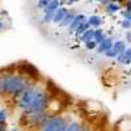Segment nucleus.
Wrapping results in <instances>:
<instances>
[{"mask_svg": "<svg viewBox=\"0 0 131 131\" xmlns=\"http://www.w3.org/2000/svg\"><path fill=\"white\" fill-rule=\"evenodd\" d=\"M105 57H107V58H117L118 57V52L114 49H110V50H107L105 52Z\"/></svg>", "mask_w": 131, "mask_h": 131, "instance_id": "5701e85b", "label": "nucleus"}, {"mask_svg": "<svg viewBox=\"0 0 131 131\" xmlns=\"http://www.w3.org/2000/svg\"><path fill=\"white\" fill-rule=\"evenodd\" d=\"M67 119L62 115L47 117V119L41 125V131H66L67 128Z\"/></svg>", "mask_w": 131, "mask_h": 131, "instance_id": "7ed1b4c3", "label": "nucleus"}, {"mask_svg": "<svg viewBox=\"0 0 131 131\" xmlns=\"http://www.w3.org/2000/svg\"><path fill=\"white\" fill-rule=\"evenodd\" d=\"M125 55H126V58H127V59L130 60V63H131V46L126 49V51H125Z\"/></svg>", "mask_w": 131, "mask_h": 131, "instance_id": "bb28decb", "label": "nucleus"}, {"mask_svg": "<svg viewBox=\"0 0 131 131\" xmlns=\"http://www.w3.org/2000/svg\"><path fill=\"white\" fill-rule=\"evenodd\" d=\"M66 2H67V0H66Z\"/></svg>", "mask_w": 131, "mask_h": 131, "instance_id": "4c0bfd02", "label": "nucleus"}, {"mask_svg": "<svg viewBox=\"0 0 131 131\" xmlns=\"http://www.w3.org/2000/svg\"><path fill=\"white\" fill-rule=\"evenodd\" d=\"M109 3H110V2H109V0H102V2H101V4H102V5H105V7H106V5H107Z\"/></svg>", "mask_w": 131, "mask_h": 131, "instance_id": "c756f323", "label": "nucleus"}, {"mask_svg": "<svg viewBox=\"0 0 131 131\" xmlns=\"http://www.w3.org/2000/svg\"><path fill=\"white\" fill-rule=\"evenodd\" d=\"M76 2H79V0H67L66 3H67V4H72V3H76Z\"/></svg>", "mask_w": 131, "mask_h": 131, "instance_id": "2f4dec72", "label": "nucleus"}, {"mask_svg": "<svg viewBox=\"0 0 131 131\" xmlns=\"http://www.w3.org/2000/svg\"><path fill=\"white\" fill-rule=\"evenodd\" d=\"M113 39L112 38H106L102 43H100V45L97 46V52L98 54H105L107 50H110V49H113Z\"/></svg>", "mask_w": 131, "mask_h": 131, "instance_id": "6e6552de", "label": "nucleus"}, {"mask_svg": "<svg viewBox=\"0 0 131 131\" xmlns=\"http://www.w3.org/2000/svg\"><path fill=\"white\" fill-rule=\"evenodd\" d=\"M114 131H131V117H123L115 123Z\"/></svg>", "mask_w": 131, "mask_h": 131, "instance_id": "0eeeda50", "label": "nucleus"}, {"mask_svg": "<svg viewBox=\"0 0 131 131\" xmlns=\"http://www.w3.org/2000/svg\"><path fill=\"white\" fill-rule=\"evenodd\" d=\"M88 29H91V25H89L88 23H81V24L79 25V28L75 30V36H76V37H81Z\"/></svg>", "mask_w": 131, "mask_h": 131, "instance_id": "2eb2a0df", "label": "nucleus"}, {"mask_svg": "<svg viewBox=\"0 0 131 131\" xmlns=\"http://www.w3.org/2000/svg\"><path fill=\"white\" fill-rule=\"evenodd\" d=\"M60 8V2L59 0H52V2L43 9V12L45 13H49V12H55V10H58Z\"/></svg>", "mask_w": 131, "mask_h": 131, "instance_id": "f8f14e48", "label": "nucleus"}, {"mask_svg": "<svg viewBox=\"0 0 131 131\" xmlns=\"http://www.w3.org/2000/svg\"><path fill=\"white\" fill-rule=\"evenodd\" d=\"M94 38V29H88L84 34L80 37V39L84 42V43H86V42H89V41H92Z\"/></svg>", "mask_w": 131, "mask_h": 131, "instance_id": "a211bd4d", "label": "nucleus"}, {"mask_svg": "<svg viewBox=\"0 0 131 131\" xmlns=\"http://www.w3.org/2000/svg\"><path fill=\"white\" fill-rule=\"evenodd\" d=\"M88 24L91 26H100L102 24V18L97 15H93V16H89L88 17Z\"/></svg>", "mask_w": 131, "mask_h": 131, "instance_id": "dca6fc26", "label": "nucleus"}, {"mask_svg": "<svg viewBox=\"0 0 131 131\" xmlns=\"http://www.w3.org/2000/svg\"><path fill=\"white\" fill-rule=\"evenodd\" d=\"M39 89H41L39 86H37V85H31V86H28V88L20 94V98H18V106L23 109L24 112H26L28 109H29V106H30V104H31V101H33V98H34V96L38 93Z\"/></svg>", "mask_w": 131, "mask_h": 131, "instance_id": "20e7f679", "label": "nucleus"}, {"mask_svg": "<svg viewBox=\"0 0 131 131\" xmlns=\"http://www.w3.org/2000/svg\"><path fill=\"white\" fill-rule=\"evenodd\" d=\"M81 131H92V130H91V128H89L88 126H84V127L81 128Z\"/></svg>", "mask_w": 131, "mask_h": 131, "instance_id": "7c9ffc66", "label": "nucleus"}, {"mask_svg": "<svg viewBox=\"0 0 131 131\" xmlns=\"http://www.w3.org/2000/svg\"><path fill=\"white\" fill-rule=\"evenodd\" d=\"M110 3H115V2H119V0H109Z\"/></svg>", "mask_w": 131, "mask_h": 131, "instance_id": "72a5a7b5", "label": "nucleus"}, {"mask_svg": "<svg viewBox=\"0 0 131 131\" xmlns=\"http://www.w3.org/2000/svg\"><path fill=\"white\" fill-rule=\"evenodd\" d=\"M81 24V21H80V17H79V15H76V17L73 18V21L71 23V25L67 28V31L68 33H75V30L79 28V25Z\"/></svg>", "mask_w": 131, "mask_h": 131, "instance_id": "f3484780", "label": "nucleus"}, {"mask_svg": "<svg viewBox=\"0 0 131 131\" xmlns=\"http://www.w3.org/2000/svg\"><path fill=\"white\" fill-rule=\"evenodd\" d=\"M117 60H118V63H119V64H130V60L126 58L125 52H123V54H118Z\"/></svg>", "mask_w": 131, "mask_h": 131, "instance_id": "412c9836", "label": "nucleus"}, {"mask_svg": "<svg viewBox=\"0 0 131 131\" xmlns=\"http://www.w3.org/2000/svg\"><path fill=\"white\" fill-rule=\"evenodd\" d=\"M47 110H43V112H34V113H30L28 114V119L30 121V123L33 125H42L43 122L47 119Z\"/></svg>", "mask_w": 131, "mask_h": 131, "instance_id": "39448f33", "label": "nucleus"}, {"mask_svg": "<svg viewBox=\"0 0 131 131\" xmlns=\"http://www.w3.org/2000/svg\"><path fill=\"white\" fill-rule=\"evenodd\" d=\"M51 2H52V0H38L37 7H38V8H42V9H45Z\"/></svg>", "mask_w": 131, "mask_h": 131, "instance_id": "4be33fe9", "label": "nucleus"}, {"mask_svg": "<svg viewBox=\"0 0 131 131\" xmlns=\"http://www.w3.org/2000/svg\"><path fill=\"white\" fill-rule=\"evenodd\" d=\"M119 24H121V28H123V29H127V30L131 29V23H130L128 20H126V18H123Z\"/></svg>", "mask_w": 131, "mask_h": 131, "instance_id": "393cba45", "label": "nucleus"}, {"mask_svg": "<svg viewBox=\"0 0 131 131\" xmlns=\"http://www.w3.org/2000/svg\"><path fill=\"white\" fill-rule=\"evenodd\" d=\"M105 39H106V37L104 36V30L102 29H96L94 30V38H93V41L97 43V45H100V43H102Z\"/></svg>", "mask_w": 131, "mask_h": 131, "instance_id": "4468645a", "label": "nucleus"}, {"mask_svg": "<svg viewBox=\"0 0 131 131\" xmlns=\"http://www.w3.org/2000/svg\"><path fill=\"white\" fill-rule=\"evenodd\" d=\"M113 49L118 52V54H123L127 49L126 46V41H121V39H118V41H114L113 42Z\"/></svg>", "mask_w": 131, "mask_h": 131, "instance_id": "9b49d317", "label": "nucleus"}, {"mask_svg": "<svg viewBox=\"0 0 131 131\" xmlns=\"http://www.w3.org/2000/svg\"><path fill=\"white\" fill-rule=\"evenodd\" d=\"M0 28H3V23H2V20H0Z\"/></svg>", "mask_w": 131, "mask_h": 131, "instance_id": "f704fd0d", "label": "nucleus"}, {"mask_svg": "<svg viewBox=\"0 0 131 131\" xmlns=\"http://www.w3.org/2000/svg\"><path fill=\"white\" fill-rule=\"evenodd\" d=\"M126 10L131 13V2H127V8H126Z\"/></svg>", "mask_w": 131, "mask_h": 131, "instance_id": "c85d7f7f", "label": "nucleus"}, {"mask_svg": "<svg viewBox=\"0 0 131 131\" xmlns=\"http://www.w3.org/2000/svg\"><path fill=\"white\" fill-rule=\"evenodd\" d=\"M3 92L8 94H21L28 88V80L23 76H7L2 79Z\"/></svg>", "mask_w": 131, "mask_h": 131, "instance_id": "f257e3e1", "label": "nucleus"}, {"mask_svg": "<svg viewBox=\"0 0 131 131\" xmlns=\"http://www.w3.org/2000/svg\"><path fill=\"white\" fill-rule=\"evenodd\" d=\"M5 119H7V112L0 110V122H5Z\"/></svg>", "mask_w": 131, "mask_h": 131, "instance_id": "a878e982", "label": "nucleus"}, {"mask_svg": "<svg viewBox=\"0 0 131 131\" xmlns=\"http://www.w3.org/2000/svg\"><path fill=\"white\" fill-rule=\"evenodd\" d=\"M97 46H98V45H97V43H96V42H94L93 39L85 43V47L88 49V50H94V49H97Z\"/></svg>", "mask_w": 131, "mask_h": 131, "instance_id": "b1692460", "label": "nucleus"}, {"mask_svg": "<svg viewBox=\"0 0 131 131\" xmlns=\"http://www.w3.org/2000/svg\"><path fill=\"white\" fill-rule=\"evenodd\" d=\"M49 102H50V98H49V93L39 89L38 93L34 96L33 101L29 106V109L25 112L26 114H30V113H34V112H43V110H47V106H49Z\"/></svg>", "mask_w": 131, "mask_h": 131, "instance_id": "f03ea898", "label": "nucleus"}, {"mask_svg": "<svg viewBox=\"0 0 131 131\" xmlns=\"http://www.w3.org/2000/svg\"><path fill=\"white\" fill-rule=\"evenodd\" d=\"M106 12L110 13V15H113L115 12H119V5L117 3H109L106 5Z\"/></svg>", "mask_w": 131, "mask_h": 131, "instance_id": "6ab92c4d", "label": "nucleus"}, {"mask_svg": "<svg viewBox=\"0 0 131 131\" xmlns=\"http://www.w3.org/2000/svg\"><path fill=\"white\" fill-rule=\"evenodd\" d=\"M68 12V9L67 8H64V7H60L57 12H55V16H54V20H52V23L54 24H60L62 23V20L64 18V16L67 15Z\"/></svg>", "mask_w": 131, "mask_h": 131, "instance_id": "9d476101", "label": "nucleus"}, {"mask_svg": "<svg viewBox=\"0 0 131 131\" xmlns=\"http://www.w3.org/2000/svg\"><path fill=\"white\" fill-rule=\"evenodd\" d=\"M10 131H20V130H17V128H12V130H10Z\"/></svg>", "mask_w": 131, "mask_h": 131, "instance_id": "c9c22d12", "label": "nucleus"}, {"mask_svg": "<svg viewBox=\"0 0 131 131\" xmlns=\"http://www.w3.org/2000/svg\"><path fill=\"white\" fill-rule=\"evenodd\" d=\"M76 17V13L73 12V9H68V12H67V15L64 16V18L62 20V23L59 24L60 26H63V28H68L70 25H71V23L73 21V18Z\"/></svg>", "mask_w": 131, "mask_h": 131, "instance_id": "1a4fd4ad", "label": "nucleus"}, {"mask_svg": "<svg viewBox=\"0 0 131 131\" xmlns=\"http://www.w3.org/2000/svg\"><path fill=\"white\" fill-rule=\"evenodd\" d=\"M20 72L21 73H25L28 76H31V78H34V79H38L39 78V71L33 64H30L28 62H24L23 64L20 66Z\"/></svg>", "mask_w": 131, "mask_h": 131, "instance_id": "423d86ee", "label": "nucleus"}, {"mask_svg": "<svg viewBox=\"0 0 131 131\" xmlns=\"http://www.w3.org/2000/svg\"><path fill=\"white\" fill-rule=\"evenodd\" d=\"M126 42H130L131 43V31H127L126 33Z\"/></svg>", "mask_w": 131, "mask_h": 131, "instance_id": "cd10ccee", "label": "nucleus"}, {"mask_svg": "<svg viewBox=\"0 0 131 131\" xmlns=\"http://www.w3.org/2000/svg\"><path fill=\"white\" fill-rule=\"evenodd\" d=\"M83 127H84V126H83L79 121H71V122H68L66 131H81Z\"/></svg>", "mask_w": 131, "mask_h": 131, "instance_id": "ddd939ff", "label": "nucleus"}, {"mask_svg": "<svg viewBox=\"0 0 131 131\" xmlns=\"http://www.w3.org/2000/svg\"><path fill=\"white\" fill-rule=\"evenodd\" d=\"M57 12V10H55ZM55 12H49V13H45V16H43V23L45 24H49V23H52L54 20V16H55Z\"/></svg>", "mask_w": 131, "mask_h": 131, "instance_id": "aec40b11", "label": "nucleus"}, {"mask_svg": "<svg viewBox=\"0 0 131 131\" xmlns=\"http://www.w3.org/2000/svg\"><path fill=\"white\" fill-rule=\"evenodd\" d=\"M3 91V84H2V79H0V92Z\"/></svg>", "mask_w": 131, "mask_h": 131, "instance_id": "473e14b6", "label": "nucleus"}, {"mask_svg": "<svg viewBox=\"0 0 131 131\" xmlns=\"http://www.w3.org/2000/svg\"><path fill=\"white\" fill-rule=\"evenodd\" d=\"M94 2H100V3H101V2H102V0H94Z\"/></svg>", "mask_w": 131, "mask_h": 131, "instance_id": "e433bc0d", "label": "nucleus"}]
</instances>
